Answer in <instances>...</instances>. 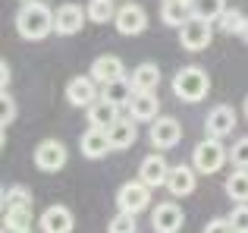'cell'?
I'll use <instances>...</instances> for the list:
<instances>
[{
  "label": "cell",
  "instance_id": "cell-31",
  "mask_svg": "<svg viewBox=\"0 0 248 233\" xmlns=\"http://www.w3.org/2000/svg\"><path fill=\"white\" fill-rule=\"evenodd\" d=\"M230 161H232V167H236V170H248V135H242V139L232 142Z\"/></svg>",
  "mask_w": 248,
  "mask_h": 233
},
{
  "label": "cell",
  "instance_id": "cell-27",
  "mask_svg": "<svg viewBox=\"0 0 248 233\" xmlns=\"http://www.w3.org/2000/svg\"><path fill=\"white\" fill-rule=\"evenodd\" d=\"M16 208H31L29 186H10V189H3V211H16Z\"/></svg>",
  "mask_w": 248,
  "mask_h": 233
},
{
  "label": "cell",
  "instance_id": "cell-1",
  "mask_svg": "<svg viewBox=\"0 0 248 233\" xmlns=\"http://www.w3.org/2000/svg\"><path fill=\"white\" fill-rule=\"evenodd\" d=\"M16 32L22 41H44L54 32V10L41 0L22 3L16 13Z\"/></svg>",
  "mask_w": 248,
  "mask_h": 233
},
{
  "label": "cell",
  "instance_id": "cell-20",
  "mask_svg": "<svg viewBox=\"0 0 248 233\" xmlns=\"http://www.w3.org/2000/svg\"><path fill=\"white\" fill-rule=\"evenodd\" d=\"M79 145H82V154L91 158V161H97V158H104L107 151H113V148H110V139H107V129H94V126L85 129Z\"/></svg>",
  "mask_w": 248,
  "mask_h": 233
},
{
  "label": "cell",
  "instance_id": "cell-19",
  "mask_svg": "<svg viewBox=\"0 0 248 233\" xmlns=\"http://www.w3.org/2000/svg\"><path fill=\"white\" fill-rule=\"evenodd\" d=\"M192 0H164L160 3V19L170 29H182V25L192 19Z\"/></svg>",
  "mask_w": 248,
  "mask_h": 233
},
{
  "label": "cell",
  "instance_id": "cell-24",
  "mask_svg": "<svg viewBox=\"0 0 248 233\" xmlns=\"http://www.w3.org/2000/svg\"><path fill=\"white\" fill-rule=\"evenodd\" d=\"M245 22H248V16H245L242 10L226 6V13L217 19V29L223 32V35H242V32H245Z\"/></svg>",
  "mask_w": 248,
  "mask_h": 233
},
{
  "label": "cell",
  "instance_id": "cell-17",
  "mask_svg": "<svg viewBox=\"0 0 248 233\" xmlns=\"http://www.w3.org/2000/svg\"><path fill=\"white\" fill-rule=\"evenodd\" d=\"M129 116L135 123H154L160 116V101L154 92H135V98L129 101Z\"/></svg>",
  "mask_w": 248,
  "mask_h": 233
},
{
  "label": "cell",
  "instance_id": "cell-10",
  "mask_svg": "<svg viewBox=\"0 0 248 233\" xmlns=\"http://www.w3.org/2000/svg\"><path fill=\"white\" fill-rule=\"evenodd\" d=\"M97 98H101V92H97V82L91 76H76V79L66 82V101L73 107H85L88 111Z\"/></svg>",
  "mask_w": 248,
  "mask_h": 233
},
{
  "label": "cell",
  "instance_id": "cell-18",
  "mask_svg": "<svg viewBox=\"0 0 248 233\" xmlns=\"http://www.w3.org/2000/svg\"><path fill=\"white\" fill-rule=\"evenodd\" d=\"M107 139H110V148L113 151H123V148H132L135 139H139V126H135L132 116H120L113 126L107 129Z\"/></svg>",
  "mask_w": 248,
  "mask_h": 233
},
{
  "label": "cell",
  "instance_id": "cell-38",
  "mask_svg": "<svg viewBox=\"0 0 248 233\" xmlns=\"http://www.w3.org/2000/svg\"><path fill=\"white\" fill-rule=\"evenodd\" d=\"M242 111H245V116H248V95H245V104H242Z\"/></svg>",
  "mask_w": 248,
  "mask_h": 233
},
{
  "label": "cell",
  "instance_id": "cell-5",
  "mask_svg": "<svg viewBox=\"0 0 248 233\" xmlns=\"http://www.w3.org/2000/svg\"><path fill=\"white\" fill-rule=\"evenodd\" d=\"M66 161H69V151H66V145H63L60 139L38 142V148H35V167H38V170L57 173V170L66 167Z\"/></svg>",
  "mask_w": 248,
  "mask_h": 233
},
{
  "label": "cell",
  "instance_id": "cell-23",
  "mask_svg": "<svg viewBox=\"0 0 248 233\" xmlns=\"http://www.w3.org/2000/svg\"><path fill=\"white\" fill-rule=\"evenodd\" d=\"M101 98L110 101V104H116V107H123V104L129 107V101L135 98V88H132V82H129V76L126 79H116V82L101 85Z\"/></svg>",
  "mask_w": 248,
  "mask_h": 233
},
{
  "label": "cell",
  "instance_id": "cell-29",
  "mask_svg": "<svg viewBox=\"0 0 248 233\" xmlns=\"http://www.w3.org/2000/svg\"><path fill=\"white\" fill-rule=\"evenodd\" d=\"M31 208H16V211H6V227H16L19 233H31Z\"/></svg>",
  "mask_w": 248,
  "mask_h": 233
},
{
  "label": "cell",
  "instance_id": "cell-15",
  "mask_svg": "<svg viewBox=\"0 0 248 233\" xmlns=\"http://www.w3.org/2000/svg\"><path fill=\"white\" fill-rule=\"evenodd\" d=\"M182 139V126L176 116H157L151 123V145L154 148H173Z\"/></svg>",
  "mask_w": 248,
  "mask_h": 233
},
{
  "label": "cell",
  "instance_id": "cell-22",
  "mask_svg": "<svg viewBox=\"0 0 248 233\" xmlns=\"http://www.w3.org/2000/svg\"><path fill=\"white\" fill-rule=\"evenodd\" d=\"M120 116H123L120 107L110 104V101H104V98H97L94 104L88 107V123H91L94 129H110L116 120H120Z\"/></svg>",
  "mask_w": 248,
  "mask_h": 233
},
{
  "label": "cell",
  "instance_id": "cell-7",
  "mask_svg": "<svg viewBox=\"0 0 248 233\" xmlns=\"http://www.w3.org/2000/svg\"><path fill=\"white\" fill-rule=\"evenodd\" d=\"M211 38H214L211 22H207V19H198V16H192V19H188V22L179 29V41H182V48L192 50V54L204 50L207 44H211Z\"/></svg>",
  "mask_w": 248,
  "mask_h": 233
},
{
  "label": "cell",
  "instance_id": "cell-25",
  "mask_svg": "<svg viewBox=\"0 0 248 233\" xmlns=\"http://www.w3.org/2000/svg\"><path fill=\"white\" fill-rule=\"evenodd\" d=\"M226 196L236 205H248V170H236L226 177Z\"/></svg>",
  "mask_w": 248,
  "mask_h": 233
},
{
  "label": "cell",
  "instance_id": "cell-4",
  "mask_svg": "<svg viewBox=\"0 0 248 233\" xmlns=\"http://www.w3.org/2000/svg\"><path fill=\"white\" fill-rule=\"evenodd\" d=\"M148 205H151V186L141 183V180H129L116 192V208L126 211V215H141Z\"/></svg>",
  "mask_w": 248,
  "mask_h": 233
},
{
  "label": "cell",
  "instance_id": "cell-26",
  "mask_svg": "<svg viewBox=\"0 0 248 233\" xmlns=\"http://www.w3.org/2000/svg\"><path fill=\"white\" fill-rule=\"evenodd\" d=\"M192 13L198 19H207V22H217L226 13V0H192Z\"/></svg>",
  "mask_w": 248,
  "mask_h": 233
},
{
  "label": "cell",
  "instance_id": "cell-35",
  "mask_svg": "<svg viewBox=\"0 0 248 233\" xmlns=\"http://www.w3.org/2000/svg\"><path fill=\"white\" fill-rule=\"evenodd\" d=\"M6 85H10V63H0V88H3V92H6Z\"/></svg>",
  "mask_w": 248,
  "mask_h": 233
},
{
  "label": "cell",
  "instance_id": "cell-36",
  "mask_svg": "<svg viewBox=\"0 0 248 233\" xmlns=\"http://www.w3.org/2000/svg\"><path fill=\"white\" fill-rule=\"evenodd\" d=\"M239 38H242V41L248 44V22H245V32H242V35H239Z\"/></svg>",
  "mask_w": 248,
  "mask_h": 233
},
{
  "label": "cell",
  "instance_id": "cell-39",
  "mask_svg": "<svg viewBox=\"0 0 248 233\" xmlns=\"http://www.w3.org/2000/svg\"><path fill=\"white\" fill-rule=\"evenodd\" d=\"M19 3H31V0H19Z\"/></svg>",
  "mask_w": 248,
  "mask_h": 233
},
{
  "label": "cell",
  "instance_id": "cell-32",
  "mask_svg": "<svg viewBox=\"0 0 248 233\" xmlns=\"http://www.w3.org/2000/svg\"><path fill=\"white\" fill-rule=\"evenodd\" d=\"M13 120H16V101H13L10 92H3L0 95V123H3V129L10 126Z\"/></svg>",
  "mask_w": 248,
  "mask_h": 233
},
{
  "label": "cell",
  "instance_id": "cell-12",
  "mask_svg": "<svg viewBox=\"0 0 248 233\" xmlns=\"http://www.w3.org/2000/svg\"><path fill=\"white\" fill-rule=\"evenodd\" d=\"M182 224H186V215L176 202H160L151 215V227L154 233H179Z\"/></svg>",
  "mask_w": 248,
  "mask_h": 233
},
{
  "label": "cell",
  "instance_id": "cell-21",
  "mask_svg": "<svg viewBox=\"0 0 248 233\" xmlns=\"http://www.w3.org/2000/svg\"><path fill=\"white\" fill-rule=\"evenodd\" d=\"M129 82H132L135 92H157V85H160V67H157V63H139V67L129 73Z\"/></svg>",
  "mask_w": 248,
  "mask_h": 233
},
{
  "label": "cell",
  "instance_id": "cell-3",
  "mask_svg": "<svg viewBox=\"0 0 248 233\" xmlns=\"http://www.w3.org/2000/svg\"><path fill=\"white\" fill-rule=\"evenodd\" d=\"M226 158H230V151L223 148V142H220V139H201L198 145L192 148V167L198 173H204V177L217 173L220 167L226 164Z\"/></svg>",
  "mask_w": 248,
  "mask_h": 233
},
{
  "label": "cell",
  "instance_id": "cell-16",
  "mask_svg": "<svg viewBox=\"0 0 248 233\" xmlns=\"http://www.w3.org/2000/svg\"><path fill=\"white\" fill-rule=\"evenodd\" d=\"M38 224H41V233H73L76 217L66 205H50V208L38 217Z\"/></svg>",
  "mask_w": 248,
  "mask_h": 233
},
{
  "label": "cell",
  "instance_id": "cell-14",
  "mask_svg": "<svg viewBox=\"0 0 248 233\" xmlns=\"http://www.w3.org/2000/svg\"><path fill=\"white\" fill-rule=\"evenodd\" d=\"M170 170H173V167L167 164L164 154H148V158L139 164V180H141V183H148L151 189H157V186H167Z\"/></svg>",
  "mask_w": 248,
  "mask_h": 233
},
{
  "label": "cell",
  "instance_id": "cell-9",
  "mask_svg": "<svg viewBox=\"0 0 248 233\" xmlns=\"http://www.w3.org/2000/svg\"><path fill=\"white\" fill-rule=\"evenodd\" d=\"M236 129V111H232L230 104H217V107H211V114H207V120H204V133H207V139H220L223 142L226 135Z\"/></svg>",
  "mask_w": 248,
  "mask_h": 233
},
{
  "label": "cell",
  "instance_id": "cell-30",
  "mask_svg": "<svg viewBox=\"0 0 248 233\" xmlns=\"http://www.w3.org/2000/svg\"><path fill=\"white\" fill-rule=\"evenodd\" d=\"M139 224H135V215H126V211H116L107 224V233H135Z\"/></svg>",
  "mask_w": 248,
  "mask_h": 233
},
{
  "label": "cell",
  "instance_id": "cell-6",
  "mask_svg": "<svg viewBox=\"0 0 248 233\" xmlns=\"http://www.w3.org/2000/svg\"><path fill=\"white\" fill-rule=\"evenodd\" d=\"M113 25H116V32H120V35H126V38L141 35V32L148 29V13H145V6H141V3H123L120 10H116Z\"/></svg>",
  "mask_w": 248,
  "mask_h": 233
},
{
  "label": "cell",
  "instance_id": "cell-34",
  "mask_svg": "<svg viewBox=\"0 0 248 233\" xmlns=\"http://www.w3.org/2000/svg\"><path fill=\"white\" fill-rule=\"evenodd\" d=\"M204 233H236L230 224V217H214V221L204 224Z\"/></svg>",
  "mask_w": 248,
  "mask_h": 233
},
{
  "label": "cell",
  "instance_id": "cell-28",
  "mask_svg": "<svg viewBox=\"0 0 248 233\" xmlns=\"http://www.w3.org/2000/svg\"><path fill=\"white\" fill-rule=\"evenodd\" d=\"M85 13H88L91 22H113L116 19V6L113 0H88V6H85Z\"/></svg>",
  "mask_w": 248,
  "mask_h": 233
},
{
  "label": "cell",
  "instance_id": "cell-2",
  "mask_svg": "<svg viewBox=\"0 0 248 233\" xmlns=\"http://www.w3.org/2000/svg\"><path fill=\"white\" fill-rule=\"evenodd\" d=\"M173 92H176V98L186 101V104H198V101H204L207 92H211V76L201 67H182L179 73L173 76Z\"/></svg>",
  "mask_w": 248,
  "mask_h": 233
},
{
  "label": "cell",
  "instance_id": "cell-11",
  "mask_svg": "<svg viewBox=\"0 0 248 233\" xmlns=\"http://www.w3.org/2000/svg\"><path fill=\"white\" fill-rule=\"evenodd\" d=\"M88 76L97 82V85H107V82L126 79V67H123V60H120L116 54H101V57H94Z\"/></svg>",
  "mask_w": 248,
  "mask_h": 233
},
{
  "label": "cell",
  "instance_id": "cell-13",
  "mask_svg": "<svg viewBox=\"0 0 248 233\" xmlns=\"http://www.w3.org/2000/svg\"><path fill=\"white\" fill-rule=\"evenodd\" d=\"M195 186H198V170L188 164H176L173 170H170V180H167V192L173 199H186L195 192Z\"/></svg>",
  "mask_w": 248,
  "mask_h": 233
},
{
  "label": "cell",
  "instance_id": "cell-8",
  "mask_svg": "<svg viewBox=\"0 0 248 233\" xmlns=\"http://www.w3.org/2000/svg\"><path fill=\"white\" fill-rule=\"evenodd\" d=\"M85 19H88V13H85L79 3H60V6H57V13H54V32H57V35H63V38L79 35L82 25H85Z\"/></svg>",
  "mask_w": 248,
  "mask_h": 233
},
{
  "label": "cell",
  "instance_id": "cell-33",
  "mask_svg": "<svg viewBox=\"0 0 248 233\" xmlns=\"http://www.w3.org/2000/svg\"><path fill=\"white\" fill-rule=\"evenodd\" d=\"M230 224L236 233H248V205H236L230 211Z\"/></svg>",
  "mask_w": 248,
  "mask_h": 233
},
{
  "label": "cell",
  "instance_id": "cell-37",
  "mask_svg": "<svg viewBox=\"0 0 248 233\" xmlns=\"http://www.w3.org/2000/svg\"><path fill=\"white\" fill-rule=\"evenodd\" d=\"M3 233H19L16 227H6V224H3Z\"/></svg>",
  "mask_w": 248,
  "mask_h": 233
}]
</instances>
